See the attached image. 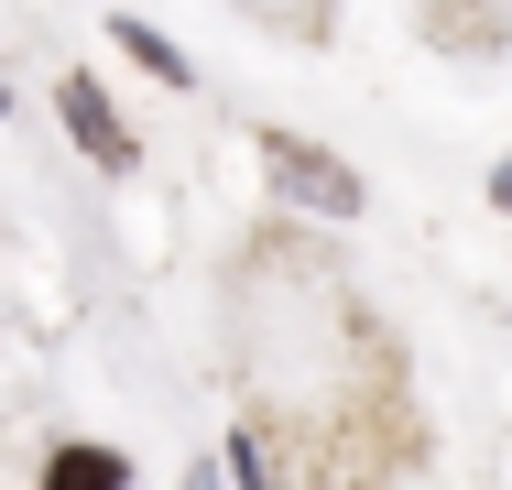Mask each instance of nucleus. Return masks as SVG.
Wrapping results in <instances>:
<instances>
[{"label": "nucleus", "mask_w": 512, "mask_h": 490, "mask_svg": "<svg viewBox=\"0 0 512 490\" xmlns=\"http://www.w3.org/2000/svg\"><path fill=\"white\" fill-rule=\"evenodd\" d=\"M262 175H273L284 207H306V218H360V207H371V186H360L338 153H316L306 131H262Z\"/></svg>", "instance_id": "obj_1"}, {"label": "nucleus", "mask_w": 512, "mask_h": 490, "mask_svg": "<svg viewBox=\"0 0 512 490\" xmlns=\"http://www.w3.org/2000/svg\"><path fill=\"white\" fill-rule=\"evenodd\" d=\"M55 109H66V131H77V153H88V164H109V175H131V153H142V142H131V120L109 109V88H99V77H77V66H66V88H55Z\"/></svg>", "instance_id": "obj_2"}, {"label": "nucleus", "mask_w": 512, "mask_h": 490, "mask_svg": "<svg viewBox=\"0 0 512 490\" xmlns=\"http://www.w3.org/2000/svg\"><path fill=\"white\" fill-rule=\"evenodd\" d=\"M414 33L436 55H502L512 44V0H414Z\"/></svg>", "instance_id": "obj_3"}, {"label": "nucleus", "mask_w": 512, "mask_h": 490, "mask_svg": "<svg viewBox=\"0 0 512 490\" xmlns=\"http://www.w3.org/2000/svg\"><path fill=\"white\" fill-rule=\"evenodd\" d=\"M109 44H120V55H131L142 77H164V88H197V66L175 55V33H153L142 11H120V22H109Z\"/></svg>", "instance_id": "obj_4"}, {"label": "nucleus", "mask_w": 512, "mask_h": 490, "mask_svg": "<svg viewBox=\"0 0 512 490\" xmlns=\"http://www.w3.org/2000/svg\"><path fill=\"white\" fill-rule=\"evenodd\" d=\"M44 490H131V458L120 447H55L44 458Z\"/></svg>", "instance_id": "obj_5"}, {"label": "nucleus", "mask_w": 512, "mask_h": 490, "mask_svg": "<svg viewBox=\"0 0 512 490\" xmlns=\"http://www.w3.org/2000/svg\"><path fill=\"white\" fill-rule=\"evenodd\" d=\"M229 480H240V490H273V458H262V447H251V425H240V436H229Z\"/></svg>", "instance_id": "obj_6"}, {"label": "nucleus", "mask_w": 512, "mask_h": 490, "mask_svg": "<svg viewBox=\"0 0 512 490\" xmlns=\"http://www.w3.org/2000/svg\"><path fill=\"white\" fill-rule=\"evenodd\" d=\"M491 207H502V218H512V153H502V164H491Z\"/></svg>", "instance_id": "obj_7"}, {"label": "nucleus", "mask_w": 512, "mask_h": 490, "mask_svg": "<svg viewBox=\"0 0 512 490\" xmlns=\"http://www.w3.org/2000/svg\"><path fill=\"white\" fill-rule=\"evenodd\" d=\"M186 490H218V469H197V480H186Z\"/></svg>", "instance_id": "obj_8"}]
</instances>
